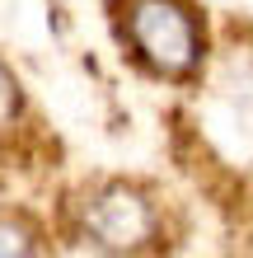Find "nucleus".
I'll list each match as a JSON object with an SVG mask.
<instances>
[{
  "label": "nucleus",
  "mask_w": 253,
  "mask_h": 258,
  "mask_svg": "<svg viewBox=\"0 0 253 258\" xmlns=\"http://www.w3.org/2000/svg\"><path fill=\"white\" fill-rule=\"evenodd\" d=\"M122 56L164 85H197L211 66V28L197 0H108Z\"/></svg>",
  "instance_id": "obj_1"
},
{
  "label": "nucleus",
  "mask_w": 253,
  "mask_h": 258,
  "mask_svg": "<svg viewBox=\"0 0 253 258\" xmlns=\"http://www.w3.org/2000/svg\"><path fill=\"white\" fill-rule=\"evenodd\" d=\"M42 230L24 211H0V253H38Z\"/></svg>",
  "instance_id": "obj_3"
},
{
  "label": "nucleus",
  "mask_w": 253,
  "mask_h": 258,
  "mask_svg": "<svg viewBox=\"0 0 253 258\" xmlns=\"http://www.w3.org/2000/svg\"><path fill=\"white\" fill-rule=\"evenodd\" d=\"M19 122H24V85L14 75V66L0 56V141L10 132H19Z\"/></svg>",
  "instance_id": "obj_4"
},
{
  "label": "nucleus",
  "mask_w": 253,
  "mask_h": 258,
  "mask_svg": "<svg viewBox=\"0 0 253 258\" xmlns=\"http://www.w3.org/2000/svg\"><path fill=\"white\" fill-rule=\"evenodd\" d=\"M66 235L94 253L164 249V197L141 178H94L66 202Z\"/></svg>",
  "instance_id": "obj_2"
}]
</instances>
